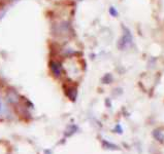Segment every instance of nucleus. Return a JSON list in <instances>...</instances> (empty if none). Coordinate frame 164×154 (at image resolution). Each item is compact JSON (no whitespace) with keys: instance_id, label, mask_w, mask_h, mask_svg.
Returning <instances> with one entry per match:
<instances>
[{"instance_id":"f257e3e1","label":"nucleus","mask_w":164,"mask_h":154,"mask_svg":"<svg viewBox=\"0 0 164 154\" xmlns=\"http://www.w3.org/2000/svg\"><path fill=\"white\" fill-rule=\"evenodd\" d=\"M50 69L52 74L56 77V78H60L63 73V68L61 64L57 60H51L50 61Z\"/></svg>"},{"instance_id":"f03ea898","label":"nucleus","mask_w":164,"mask_h":154,"mask_svg":"<svg viewBox=\"0 0 164 154\" xmlns=\"http://www.w3.org/2000/svg\"><path fill=\"white\" fill-rule=\"evenodd\" d=\"M64 89H65V94L66 96L69 98L70 100H74L77 98V88L72 86V85H69V87H67L66 85L64 86Z\"/></svg>"},{"instance_id":"7ed1b4c3","label":"nucleus","mask_w":164,"mask_h":154,"mask_svg":"<svg viewBox=\"0 0 164 154\" xmlns=\"http://www.w3.org/2000/svg\"><path fill=\"white\" fill-rule=\"evenodd\" d=\"M111 13L113 16H117V11L115 10V8L114 7H111Z\"/></svg>"}]
</instances>
